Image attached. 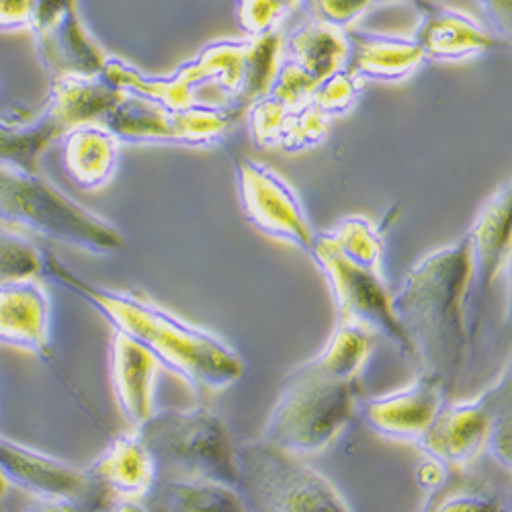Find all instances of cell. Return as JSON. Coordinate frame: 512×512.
<instances>
[{"mask_svg":"<svg viewBox=\"0 0 512 512\" xmlns=\"http://www.w3.org/2000/svg\"><path fill=\"white\" fill-rule=\"evenodd\" d=\"M238 199L244 218L267 238L310 252L316 230L297 191L273 168L250 158L236 166Z\"/></svg>","mask_w":512,"mask_h":512,"instance_id":"8fae6325","label":"cell"},{"mask_svg":"<svg viewBox=\"0 0 512 512\" xmlns=\"http://www.w3.org/2000/svg\"><path fill=\"white\" fill-rule=\"evenodd\" d=\"M283 56L320 82L326 76L347 68V31L314 17L287 35Z\"/></svg>","mask_w":512,"mask_h":512,"instance_id":"603a6c76","label":"cell"},{"mask_svg":"<svg viewBox=\"0 0 512 512\" xmlns=\"http://www.w3.org/2000/svg\"><path fill=\"white\" fill-rule=\"evenodd\" d=\"M121 144L103 123H82L62 134L64 168L82 191L105 189L119 166Z\"/></svg>","mask_w":512,"mask_h":512,"instance_id":"44dd1931","label":"cell"},{"mask_svg":"<svg viewBox=\"0 0 512 512\" xmlns=\"http://www.w3.org/2000/svg\"><path fill=\"white\" fill-rule=\"evenodd\" d=\"M449 394L437 375L418 373L400 390L361 398L357 414H361L377 437L418 447L449 400Z\"/></svg>","mask_w":512,"mask_h":512,"instance_id":"4fadbf2b","label":"cell"},{"mask_svg":"<svg viewBox=\"0 0 512 512\" xmlns=\"http://www.w3.org/2000/svg\"><path fill=\"white\" fill-rule=\"evenodd\" d=\"M510 183L504 181L480 207L472 228L465 234L469 248L467 316L469 330H476L480 312L490 297L496 279L510 256Z\"/></svg>","mask_w":512,"mask_h":512,"instance_id":"5bb4252c","label":"cell"},{"mask_svg":"<svg viewBox=\"0 0 512 512\" xmlns=\"http://www.w3.org/2000/svg\"><path fill=\"white\" fill-rule=\"evenodd\" d=\"M0 474L35 500L91 502L99 488L87 469L0 435Z\"/></svg>","mask_w":512,"mask_h":512,"instance_id":"9a60e30c","label":"cell"},{"mask_svg":"<svg viewBox=\"0 0 512 512\" xmlns=\"http://www.w3.org/2000/svg\"><path fill=\"white\" fill-rule=\"evenodd\" d=\"M52 80L68 74L99 76L109 56L84 25L76 0H37L29 29Z\"/></svg>","mask_w":512,"mask_h":512,"instance_id":"7c38bea8","label":"cell"},{"mask_svg":"<svg viewBox=\"0 0 512 512\" xmlns=\"http://www.w3.org/2000/svg\"><path fill=\"white\" fill-rule=\"evenodd\" d=\"M330 117L320 113L314 105H306L297 111H291L283 123L279 150L287 154L306 152L324 142L330 130Z\"/></svg>","mask_w":512,"mask_h":512,"instance_id":"83f0119b","label":"cell"},{"mask_svg":"<svg viewBox=\"0 0 512 512\" xmlns=\"http://www.w3.org/2000/svg\"><path fill=\"white\" fill-rule=\"evenodd\" d=\"M87 472L115 498H146L160 482L156 459L136 431L111 441Z\"/></svg>","mask_w":512,"mask_h":512,"instance_id":"ffe728a7","label":"cell"},{"mask_svg":"<svg viewBox=\"0 0 512 512\" xmlns=\"http://www.w3.org/2000/svg\"><path fill=\"white\" fill-rule=\"evenodd\" d=\"M101 123L119 144L211 148L224 142L234 117L220 103L170 111L152 101L123 95Z\"/></svg>","mask_w":512,"mask_h":512,"instance_id":"ba28073f","label":"cell"},{"mask_svg":"<svg viewBox=\"0 0 512 512\" xmlns=\"http://www.w3.org/2000/svg\"><path fill=\"white\" fill-rule=\"evenodd\" d=\"M420 11L422 21L412 37L418 41L424 60L455 64L508 46V39L496 35L486 23L463 11L433 3Z\"/></svg>","mask_w":512,"mask_h":512,"instance_id":"2e32d148","label":"cell"},{"mask_svg":"<svg viewBox=\"0 0 512 512\" xmlns=\"http://www.w3.org/2000/svg\"><path fill=\"white\" fill-rule=\"evenodd\" d=\"M250 138L256 148L261 150H277L283 123L289 117V109L281 105L271 95L261 97L248 111Z\"/></svg>","mask_w":512,"mask_h":512,"instance_id":"f546056e","label":"cell"},{"mask_svg":"<svg viewBox=\"0 0 512 512\" xmlns=\"http://www.w3.org/2000/svg\"><path fill=\"white\" fill-rule=\"evenodd\" d=\"M320 236L345 261L383 277V256H386V238L383 232L365 216H347Z\"/></svg>","mask_w":512,"mask_h":512,"instance_id":"484cf974","label":"cell"},{"mask_svg":"<svg viewBox=\"0 0 512 512\" xmlns=\"http://www.w3.org/2000/svg\"><path fill=\"white\" fill-rule=\"evenodd\" d=\"M62 134L60 123L46 107L29 119H0V166L35 173L41 152L54 140L62 138Z\"/></svg>","mask_w":512,"mask_h":512,"instance_id":"d4e9b609","label":"cell"},{"mask_svg":"<svg viewBox=\"0 0 512 512\" xmlns=\"http://www.w3.org/2000/svg\"><path fill=\"white\" fill-rule=\"evenodd\" d=\"M123 93L103 76H60L52 80L48 103L44 105L64 132L82 123H101Z\"/></svg>","mask_w":512,"mask_h":512,"instance_id":"7402d4cb","label":"cell"},{"mask_svg":"<svg viewBox=\"0 0 512 512\" xmlns=\"http://www.w3.org/2000/svg\"><path fill=\"white\" fill-rule=\"evenodd\" d=\"M467 285L469 248L463 236L422 256L392 295V310L418 373L437 375L449 392L459 379L472 340Z\"/></svg>","mask_w":512,"mask_h":512,"instance_id":"7a4b0ae2","label":"cell"},{"mask_svg":"<svg viewBox=\"0 0 512 512\" xmlns=\"http://www.w3.org/2000/svg\"><path fill=\"white\" fill-rule=\"evenodd\" d=\"M476 3H478L480 11L484 13L488 27L496 35L508 39L510 19H512V9H510L512 0H476Z\"/></svg>","mask_w":512,"mask_h":512,"instance_id":"8d00e7d4","label":"cell"},{"mask_svg":"<svg viewBox=\"0 0 512 512\" xmlns=\"http://www.w3.org/2000/svg\"><path fill=\"white\" fill-rule=\"evenodd\" d=\"M357 383L330 381L291 369L267 414L261 441L295 457L324 453L357 414Z\"/></svg>","mask_w":512,"mask_h":512,"instance_id":"277c9868","label":"cell"},{"mask_svg":"<svg viewBox=\"0 0 512 512\" xmlns=\"http://www.w3.org/2000/svg\"><path fill=\"white\" fill-rule=\"evenodd\" d=\"M429 512H506L500 498L486 492H453L435 502Z\"/></svg>","mask_w":512,"mask_h":512,"instance_id":"d6a6232c","label":"cell"},{"mask_svg":"<svg viewBox=\"0 0 512 512\" xmlns=\"http://www.w3.org/2000/svg\"><path fill=\"white\" fill-rule=\"evenodd\" d=\"M349 62L347 70L361 82H402L426 60L412 35L347 29Z\"/></svg>","mask_w":512,"mask_h":512,"instance_id":"d6986e66","label":"cell"},{"mask_svg":"<svg viewBox=\"0 0 512 512\" xmlns=\"http://www.w3.org/2000/svg\"><path fill=\"white\" fill-rule=\"evenodd\" d=\"M44 267L46 254L27 236L0 226V283L37 279Z\"/></svg>","mask_w":512,"mask_h":512,"instance_id":"4316f807","label":"cell"},{"mask_svg":"<svg viewBox=\"0 0 512 512\" xmlns=\"http://www.w3.org/2000/svg\"><path fill=\"white\" fill-rule=\"evenodd\" d=\"M7 488H9V484L5 482V478H3V474H0V500H3V496H5V492H7Z\"/></svg>","mask_w":512,"mask_h":512,"instance_id":"60d3db41","label":"cell"},{"mask_svg":"<svg viewBox=\"0 0 512 512\" xmlns=\"http://www.w3.org/2000/svg\"><path fill=\"white\" fill-rule=\"evenodd\" d=\"M238 486L246 512H353L336 486L304 457L256 439L236 447Z\"/></svg>","mask_w":512,"mask_h":512,"instance_id":"8992f818","label":"cell"},{"mask_svg":"<svg viewBox=\"0 0 512 512\" xmlns=\"http://www.w3.org/2000/svg\"><path fill=\"white\" fill-rule=\"evenodd\" d=\"M308 254L328 283L338 316L336 322L359 326L371 336L386 340L402 357L410 359L408 340L394 316L392 293L383 277L345 261L320 232H316Z\"/></svg>","mask_w":512,"mask_h":512,"instance_id":"9c48e42d","label":"cell"},{"mask_svg":"<svg viewBox=\"0 0 512 512\" xmlns=\"http://www.w3.org/2000/svg\"><path fill=\"white\" fill-rule=\"evenodd\" d=\"M37 0H0V31L31 29Z\"/></svg>","mask_w":512,"mask_h":512,"instance_id":"d590c367","label":"cell"},{"mask_svg":"<svg viewBox=\"0 0 512 512\" xmlns=\"http://www.w3.org/2000/svg\"><path fill=\"white\" fill-rule=\"evenodd\" d=\"M373 343L375 336L363 328L347 322H336L320 353L295 369L330 381L357 383L373 353Z\"/></svg>","mask_w":512,"mask_h":512,"instance_id":"cb8c5ba5","label":"cell"},{"mask_svg":"<svg viewBox=\"0 0 512 512\" xmlns=\"http://www.w3.org/2000/svg\"><path fill=\"white\" fill-rule=\"evenodd\" d=\"M248 52L246 39H220L205 46L195 58L183 62L170 74H146L121 58H107L103 76L123 95H134L152 101L164 109L181 111L203 105L199 93L207 87L216 89L230 105L238 95L244 62Z\"/></svg>","mask_w":512,"mask_h":512,"instance_id":"52a82bcc","label":"cell"},{"mask_svg":"<svg viewBox=\"0 0 512 512\" xmlns=\"http://www.w3.org/2000/svg\"><path fill=\"white\" fill-rule=\"evenodd\" d=\"M510 435H512V416H510V408H508L496 418L492 431L488 435V441H486V451H484L494 459V463L498 467L504 469V472H510V463H512Z\"/></svg>","mask_w":512,"mask_h":512,"instance_id":"836d02e7","label":"cell"},{"mask_svg":"<svg viewBox=\"0 0 512 512\" xmlns=\"http://www.w3.org/2000/svg\"><path fill=\"white\" fill-rule=\"evenodd\" d=\"M316 87L318 82L308 72H304L300 66L283 56L267 95L277 99L289 111H297L310 103Z\"/></svg>","mask_w":512,"mask_h":512,"instance_id":"4dcf8cb0","label":"cell"},{"mask_svg":"<svg viewBox=\"0 0 512 512\" xmlns=\"http://www.w3.org/2000/svg\"><path fill=\"white\" fill-rule=\"evenodd\" d=\"M510 365L490 386L469 400H447L433 426L418 445L422 453L439 457L451 467H463L486 451V441L496 418L510 408Z\"/></svg>","mask_w":512,"mask_h":512,"instance_id":"30bf717a","label":"cell"},{"mask_svg":"<svg viewBox=\"0 0 512 512\" xmlns=\"http://www.w3.org/2000/svg\"><path fill=\"white\" fill-rule=\"evenodd\" d=\"M449 474H451V465H447L439 457H433V455H426L424 453V459L416 465L414 478H416V484L426 494L435 496L449 482Z\"/></svg>","mask_w":512,"mask_h":512,"instance_id":"e575fe53","label":"cell"},{"mask_svg":"<svg viewBox=\"0 0 512 512\" xmlns=\"http://www.w3.org/2000/svg\"><path fill=\"white\" fill-rule=\"evenodd\" d=\"M363 84L365 82H361L355 74L343 68L318 82V87L312 93L310 105H314L320 113H324L330 119L340 117L355 107L363 91Z\"/></svg>","mask_w":512,"mask_h":512,"instance_id":"f1b7e54d","label":"cell"},{"mask_svg":"<svg viewBox=\"0 0 512 512\" xmlns=\"http://www.w3.org/2000/svg\"><path fill=\"white\" fill-rule=\"evenodd\" d=\"M44 273L89 304L111 328L146 349L160 369L177 375L195 394L224 392L244 375V359L226 340L136 291L89 283L46 256Z\"/></svg>","mask_w":512,"mask_h":512,"instance_id":"6da1fadb","label":"cell"},{"mask_svg":"<svg viewBox=\"0 0 512 512\" xmlns=\"http://www.w3.org/2000/svg\"><path fill=\"white\" fill-rule=\"evenodd\" d=\"M0 347L52 357V297L37 279L0 283Z\"/></svg>","mask_w":512,"mask_h":512,"instance_id":"e0dca14e","label":"cell"},{"mask_svg":"<svg viewBox=\"0 0 512 512\" xmlns=\"http://www.w3.org/2000/svg\"><path fill=\"white\" fill-rule=\"evenodd\" d=\"M160 365L132 338L113 332L109 343V377L119 412L132 429L144 424L152 412Z\"/></svg>","mask_w":512,"mask_h":512,"instance_id":"ac0fdd59","label":"cell"},{"mask_svg":"<svg viewBox=\"0 0 512 512\" xmlns=\"http://www.w3.org/2000/svg\"><path fill=\"white\" fill-rule=\"evenodd\" d=\"M0 226L95 256H111L125 246L117 226L62 193L37 170L0 166Z\"/></svg>","mask_w":512,"mask_h":512,"instance_id":"3957f363","label":"cell"},{"mask_svg":"<svg viewBox=\"0 0 512 512\" xmlns=\"http://www.w3.org/2000/svg\"><path fill=\"white\" fill-rule=\"evenodd\" d=\"M132 431L152 451L160 480H203L236 490V445L222 418L209 408L154 410Z\"/></svg>","mask_w":512,"mask_h":512,"instance_id":"5b68a950","label":"cell"},{"mask_svg":"<svg viewBox=\"0 0 512 512\" xmlns=\"http://www.w3.org/2000/svg\"><path fill=\"white\" fill-rule=\"evenodd\" d=\"M23 512H99L91 502L82 500H31Z\"/></svg>","mask_w":512,"mask_h":512,"instance_id":"74e56055","label":"cell"},{"mask_svg":"<svg viewBox=\"0 0 512 512\" xmlns=\"http://www.w3.org/2000/svg\"><path fill=\"white\" fill-rule=\"evenodd\" d=\"M109 512H168L152 498H117Z\"/></svg>","mask_w":512,"mask_h":512,"instance_id":"f35d334b","label":"cell"},{"mask_svg":"<svg viewBox=\"0 0 512 512\" xmlns=\"http://www.w3.org/2000/svg\"><path fill=\"white\" fill-rule=\"evenodd\" d=\"M281 3L289 9V13H293L297 7H300L302 5V0H281Z\"/></svg>","mask_w":512,"mask_h":512,"instance_id":"ab89813d","label":"cell"},{"mask_svg":"<svg viewBox=\"0 0 512 512\" xmlns=\"http://www.w3.org/2000/svg\"><path fill=\"white\" fill-rule=\"evenodd\" d=\"M289 9L281 0H236V17L248 37L277 33Z\"/></svg>","mask_w":512,"mask_h":512,"instance_id":"1f68e13d","label":"cell"}]
</instances>
